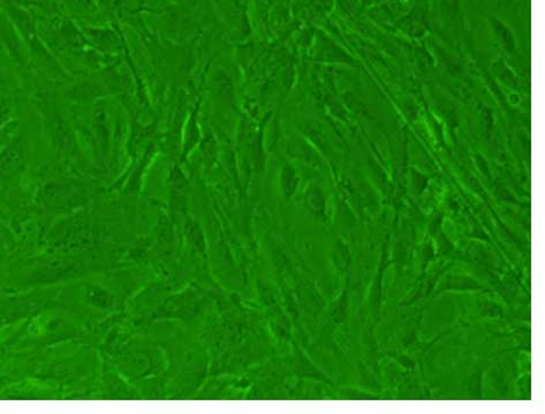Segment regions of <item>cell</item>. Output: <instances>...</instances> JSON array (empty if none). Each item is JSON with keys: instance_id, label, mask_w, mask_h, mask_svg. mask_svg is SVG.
Returning <instances> with one entry per match:
<instances>
[{"instance_id": "obj_3", "label": "cell", "mask_w": 545, "mask_h": 414, "mask_svg": "<svg viewBox=\"0 0 545 414\" xmlns=\"http://www.w3.org/2000/svg\"><path fill=\"white\" fill-rule=\"evenodd\" d=\"M28 160L27 143L24 138H12L0 149V182H11L24 172Z\"/></svg>"}, {"instance_id": "obj_18", "label": "cell", "mask_w": 545, "mask_h": 414, "mask_svg": "<svg viewBox=\"0 0 545 414\" xmlns=\"http://www.w3.org/2000/svg\"><path fill=\"white\" fill-rule=\"evenodd\" d=\"M444 270H445V268H440L436 271L431 272L430 275H428V277L425 279V281L420 285L419 290L416 291L413 298H410V300L406 301V305L415 303L417 300L428 296L432 292V290H434L435 285H436L437 281L440 279V276L443 274Z\"/></svg>"}, {"instance_id": "obj_5", "label": "cell", "mask_w": 545, "mask_h": 414, "mask_svg": "<svg viewBox=\"0 0 545 414\" xmlns=\"http://www.w3.org/2000/svg\"><path fill=\"white\" fill-rule=\"evenodd\" d=\"M76 194V192L74 191L72 185L52 182V184L46 185L43 190V203L46 206L53 207V208H63V207L70 206Z\"/></svg>"}, {"instance_id": "obj_10", "label": "cell", "mask_w": 545, "mask_h": 414, "mask_svg": "<svg viewBox=\"0 0 545 414\" xmlns=\"http://www.w3.org/2000/svg\"><path fill=\"white\" fill-rule=\"evenodd\" d=\"M296 294H298L299 299L301 301L302 306L309 313L316 314L317 311H320L323 309L324 301H323L322 296L317 292L313 285L306 279L299 281L298 286H296Z\"/></svg>"}, {"instance_id": "obj_23", "label": "cell", "mask_w": 545, "mask_h": 414, "mask_svg": "<svg viewBox=\"0 0 545 414\" xmlns=\"http://www.w3.org/2000/svg\"><path fill=\"white\" fill-rule=\"evenodd\" d=\"M4 236H5V230H4L3 225L0 223V239H1Z\"/></svg>"}, {"instance_id": "obj_4", "label": "cell", "mask_w": 545, "mask_h": 414, "mask_svg": "<svg viewBox=\"0 0 545 414\" xmlns=\"http://www.w3.org/2000/svg\"><path fill=\"white\" fill-rule=\"evenodd\" d=\"M170 197L173 221L186 212L188 202V179L179 165L172 167L169 177Z\"/></svg>"}, {"instance_id": "obj_8", "label": "cell", "mask_w": 545, "mask_h": 414, "mask_svg": "<svg viewBox=\"0 0 545 414\" xmlns=\"http://www.w3.org/2000/svg\"><path fill=\"white\" fill-rule=\"evenodd\" d=\"M156 249L162 257H169L175 251L173 223L166 216H160L157 222Z\"/></svg>"}, {"instance_id": "obj_16", "label": "cell", "mask_w": 545, "mask_h": 414, "mask_svg": "<svg viewBox=\"0 0 545 414\" xmlns=\"http://www.w3.org/2000/svg\"><path fill=\"white\" fill-rule=\"evenodd\" d=\"M294 369L300 376H304V378H318V380H326V376L315 367V365L311 363V360L308 359L302 351L296 348V354H294Z\"/></svg>"}, {"instance_id": "obj_14", "label": "cell", "mask_w": 545, "mask_h": 414, "mask_svg": "<svg viewBox=\"0 0 545 414\" xmlns=\"http://www.w3.org/2000/svg\"><path fill=\"white\" fill-rule=\"evenodd\" d=\"M331 259L337 271L341 272L343 275L350 270L352 254H351L350 248L343 240L337 239L333 242L331 249Z\"/></svg>"}, {"instance_id": "obj_11", "label": "cell", "mask_w": 545, "mask_h": 414, "mask_svg": "<svg viewBox=\"0 0 545 414\" xmlns=\"http://www.w3.org/2000/svg\"><path fill=\"white\" fill-rule=\"evenodd\" d=\"M484 291V287L469 276L447 275L442 279L438 285V292L442 291Z\"/></svg>"}, {"instance_id": "obj_7", "label": "cell", "mask_w": 545, "mask_h": 414, "mask_svg": "<svg viewBox=\"0 0 545 414\" xmlns=\"http://www.w3.org/2000/svg\"><path fill=\"white\" fill-rule=\"evenodd\" d=\"M326 197L322 187L317 184H313L307 188L304 193V206L308 212H311L317 221L326 222L328 212H326Z\"/></svg>"}, {"instance_id": "obj_15", "label": "cell", "mask_w": 545, "mask_h": 414, "mask_svg": "<svg viewBox=\"0 0 545 414\" xmlns=\"http://www.w3.org/2000/svg\"><path fill=\"white\" fill-rule=\"evenodd\" d=\"M348 306H350V296H348V286H345L341 296L332 303L328 309V315L332 322L335 324H341L346 320L348 315Z\"/></svg>"}, {"instance_id": "obj_9", "label": "cell", "mask_w": 545, "mask_h": 414, "mask_svg": "<svg viewBox=\"0 0 545 414\" xmlns=\"http://www.w3.org/2000/svg\"><path fill=\"white\" fill-rule=\"evenodd\" d=\"M85 298L89 305L100 311H113L118 309L119 304L115 294L98 285H89L85 290Z\"/></svg>"}, {"instance_id": "obj_19", "label": "cell", "mask_w": 545, "mask_h": 414, "mask_svg": "<svg viewBox=\"0 0 545 414\" xmlns=\"http://www.w3.org/2000/svg\"><path fill=\"white\" fill-rule=\"evenodd\" d=\"M201 152L208 165H212L217 158V143L211 132H207L201 141Z\"/></svg>"}, {"instance_id": "obj_17", "label": "cell", "mask_w": 545, "mask_h": 414, "mask_svg": "<svg viewBox=\"0 0 545 414\" xmlns=\"http://www.w3.org/2000/svg\"><path fill=\"white\" fill-rule=\"evenodd\" d=\"M105 382L108 391L112 397L119 399H130L134 397V393L130 390L126 382L115 373H109L106 375Z\"/></svg>"}, {"instance_id": "obj_6", "label": "cell", "mask_w": 545, "mask_h": 414, "mask_svg": "<svg viewBox=\"0 0 545 414\" xmlns=\"http://www.w3.org/2000/svg\"><path fill=\"white\" fill-rule=\"evenodd\" d=\"M185 242L193 249L195 253L202 257H207L208 254V242L205 237L201 224L196 221L195 218L187 217L184 221V227H182Z\"/></svg>"}, {"instance_id": "obj_21", "label": "cell", "mask_w": 545, "mask_h": 414, "mask_svg": "<svg viewBox=\"0 0 545 414\" xmlns=\"http://www.w3.org/2000/svg\"><path fill=\"white\" fill-rule=\"evenodd\" d=\"M341 395L347 399H377L376 397L369 393H361L355 389H343Z\"/></svg>"}, {"instance_id": "obj_2", "label": "cell", "mask_w": 545, "mask_h": 414, "mask_svg": "<svg viewBox=\"0 0 545 414\" xmlns=\"http://www.w3.org/2000/svg\"><path fill=\"white\" fill-rule=\"evenodd\" d=\"M202 303L203 296L196 287H186L180 292L164 298L151 311L148 321L190 320L199 314Z\"/></svg>"}, {"instance_id": "obj_12", "label": "cell", "mask_w": 545, "mask_h": 414, "mask_svg": "<svg viewBox=\"0 0 545 414\" xmlns=\"http://www.w3.org/2000/svg\"><path fill=\"white\" fill-rule=\"evenodd\" d=\"M489 24H490L491 31L494 33V40L497 41L498 44L507 52L514 51V35L509 26L496 16L489 18Z\"/></svg>"}, {"instance_id": "obj_20", "label": "cell", "mask_w": 545, "mask_h": 414, "mask_svg": "<svg viewBox=\"0 0 545 414\" xmlns=\"http://www.w3.org/2000/svg\"><path fill=\"white\" fill-rule=\"evenodd\" d=\"M151 244L149 240L142 239L136 242V245L130 249V259L133 261H141L147 257L150 252Z\"/></svg>"}, {"instance_id": "obj_13", "label": "cell", "mask_w": 545, "mask_h": 414, "mask_svg": "<svg viewBox=\"0 0 545 414\" xmlns=\"http://www.w3.org/2000/svg\"><path fill=\"white\" fill-rule=\"evenodd\" d=\"M279 182L284 197L286 200L292 199L300 184V175L292 164L287 163L284 165L279 175Z\"/></svg>"}, {"instance_id": "obj_1", "label": "cell", "mask_w": 545, "mask_h": 414, "mask_svg": "<svg viewBox=\"0 0 545 414\" xmlns=\"http://www.w3.org/2000/svg\"><path fill=\"white\" fill-rule=\"evenodd\" d=\"M118 363L121 372L136 380L155 376L164 368L162 352L151 345L125 346L118 353Z\"/></svg>"}, {"instance_id": "obj_22", "label": "cell", "mask_w": 545, "mask_h": 414, "mask_svg": "<svg viewBox=\"0 0 545 414\" xmlns=\"http://www.w3.org/2000/svg\"><path fill=\"white\" fill-rule=\"evenodd\" d=\"M485 315H489V316H494V315L499 314L500 311H502V309H500L499 306L498 305H494V304L491 303H487V305L484 306Z\"/></svg>"}]
</instances>
